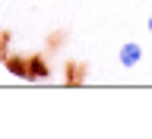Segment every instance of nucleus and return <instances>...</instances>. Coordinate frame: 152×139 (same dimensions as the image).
Instances as JSON below:
<instances>
[{
	"label": "nucleus",
	"instance_id": "nucleus-1",
	"mask_svg": "<svg viewBox=\"0 0 152 139\" xmlns=\"http://www.w3.org/2000/svg\"><path fill=\"white\" fill-rule=\"evenodd\" d=\"M117 63H121L124 70L140 66L142 63V44H140V41H124L121 51H117Z\"/></svg>",
	"mask_w": 152,
	"mask_h": 139
},
{
	"label": "nucleus",
	"instance_id": "nucleus-2",
	"mask_svg": "<svg viewBox=\"0 0 152 139\" xmlns=\"http://www.w3.org/2000/svg\"><path fill=\"white\" fill-rule=\"evenodd\" d=\"M45 76H48V63L41 57H32V60H28V76L26 79H45Z\"/></svg>",
	"mask_w": 152,
	"mask_h": 139
},
{
	"label": "nucleus",
	"instance_id": "nucleus-3",
	"mask_svg": "<svg viewBox=\"0 0 152 139\" xmlns=\"http://www.w3.org/2000/svg\"><path fill=\"white\" fill-rule=\"evenodd\" d=\"M7 70L13 76H28V60H22V57H7Z\"/></svg>",
	"mask_w": 152,
	"mask_h": 139
},
{
	"label": "nucleus",
	"instance_id": "nucleus-4",
	"mask_svg": "<svg viewBox=\"0 0 152 139\" xmlns=\"http://www.w3.org/2000/svg\"><path fill=\"white\" fill-rule=\"evenodd\" d=\"M149 32H152V16H149Z\"/></svg>",
	"mask_w": 152,
	"mask_h": 139
},
{
	"label": "nucleus",
	"instance_id": "nucleus-5",
	"mask_svg": "<svg viewBox=\"0 0 152 139\" xmlns=\"http://www.w3.org/2000/svg\"><path fill=\"white\" fill-rule=\"evenodd\" d=\"M0 41H3V38H0Z\"/></svg>",
	"mask_w": 152,
	"mask_h": 139
}]
</instances>
